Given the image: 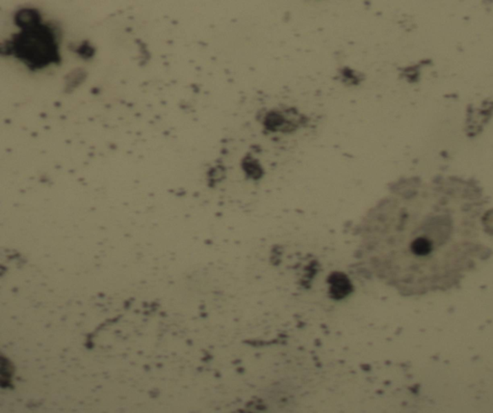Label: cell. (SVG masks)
<instances>
[{"label": "cell", "mask_w": 493, "mask_h": 413, "mask_svg": "<svg viewBox=\"0 0 493 413\" xmlns=\"http://www.w3.org/2000/svg\"><path fill=\"white\" fill-rule=\"evenodd\" d=\"M481 196L466 184H414L369 215L361 249L374 274L400 293L448 290L492 254Z\"/></svg>", "instance_id": "obj_1"}, {"label": "cell", "mask_w": 493, "mask_h": 413, "mask_svg": "<svg viewBox=\"0 0 493 413\" xmlns=\"http://www.w3.org/2000/svg\"><path fill=\"white\" fill-rule=\"evenodd\" d=\"M11 42V53L30 69H41L50 63H59L55 31L40 23L26 26Z\"/></svg>", "instance_id": "obj_2"}]
</instances>
